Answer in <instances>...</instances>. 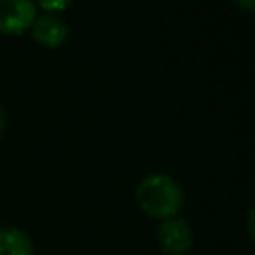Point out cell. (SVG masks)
<instances>
[{
	"mask_svg": "<svg viewBox=\"0 0 255 255\" xmlns=\"http://www.w3.org/2000/svg\"><path fill=\"white\" fill-rule=\"evenodd\" d=\"M233 4H235L239 10L247 12V14H251V12L255 10V0H233Z\"/></svg>",
	"mask_w": 255,
	"mask_h": 255,
	"instance_id": "obj_7",
	"label": "cell"
},
{
	"mask_svg": "<svg viewBox=\"0 0 255 255\" xmlns=\"http://www.w3.org/2000/svg\"><path fill=\"white\" fill-rule=\"evenodd\" d=\"M0 255H34V241L20 227H0Z\"/></svg>",
	"mask_w": 255,
	"mask_h": 255,
	"instance_id": "obj_5",
	"label": "cell"
},
{
	"mask_svg": "<svg viewBox=\"0 0 255 255\" xmlns=\"http://www.w3.org/2000/svg\"><path fill=\"white\" fill-rule=\"evenodd\" d=\"M135 199L139 209L151 217V219H169L179 215L185 195L181 185L165 173H149L145 175L137 189H135Z\"/></svg>",
	"mask_w": 255,
	"mask_h": 255,
	"instance_id": "obj_1",
	"label": "cell"
},
{
	"mask_svg": "<svg viewBox=\"0 0 255 255\" xmlns=\"http://www.w3.org/2000/svg\"><path fill=\"white\" fill-rule=\"evenodd\" d=\"M34 4H36V8H40V10H44L46 14H60V12H64L70 4H72V0H34Z\"/></svg>",
	"mask_w": 255,
	"mask_h": 255,
	"instance_id": "obj_6",
	"label": "cell"
},
{
	"mask_svg": "<svg viewBox=\"0 0 255 255\" xmlns=\"http://www.w3.org/2000/svg\"><path fill=\"white\" fill-rule=\"evenodd\" d=\"M6 133V114H4V108L0 106V139L4 137Z\"/></svg>",
	"mask_w": 255,
	"mask_h": 255,
	"instance_id": "obj_8",
	"label": "cell"
},
{
	"mask_svg": "<svg viewBox=\"0 0 255 255\" xmlns=\"http://www.w3.org/2000/svg\"><path fill=\"white\" fill-rule=\"evenodd\" d=\"M30 30H32L34 42L44 48H50V50L64 46L70 36V26L54 14H44L40 18H36Z\"/></svg>",
	"mask_w": 255,
	"mask_h": 255,
	"instance_id": "obj_4",
	"label": "cell"
},
{
	"mask_svg": "<svg viewBox=\"0 0 255 255\" xmlns=\"http://www.w3.org/2000/svg\"><path fill=\"white\" fill-rule=\"evenodd\" d=\"M157 241L163 253L167 255H185L193 245V231L189 223L175 215L169 219H163L157 229Z\"/></svg>",
	"mask_w": 255,
	"mask_h": 255,
	"instance_id": "obj_3",
	"label": "cell"
},
{
	"mask_svg": "<svg viewBox=\"0 0 255 255\" xmlns=\"http://www.w3.org/2000/svg\"><path fill=\"white\" fill-rule=\"evenodd\" d=\"M36 18H38V8L34 0H0V34L2 36L26 34L32 28Z\"/></svg>",
	"mask_w": 255,
	"mask_h": 255,
	"instance_id": "obj_2",
	"label": "cell"
}]
</instances>
